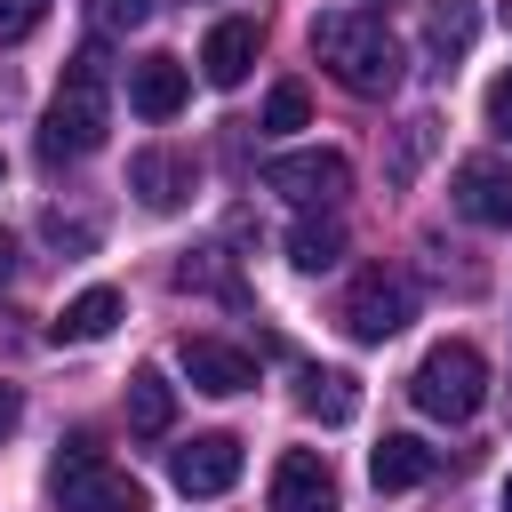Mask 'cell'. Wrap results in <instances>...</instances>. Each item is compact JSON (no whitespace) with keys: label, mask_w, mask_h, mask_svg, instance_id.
I'll list each match as a JSON object with an SVG mask.
<instances>
[{"label":"cell","mask_w":512,"mask_h":512,"mask_svg":"<svg viewBox=\"0 0 512 512\" xmlns=\"http://www.w3.org/2000/svg\"><path fill=\"white\" fill-rule=\"evenodd\" d=\"M312 56H320L352 96H392L400 72H408L392 24L368 16V8H328V16H312Z\"/></svg>","instance_id":"6da1fadb"},{"label":"cell","mask_w":512,"mask_h":512,"mask_svg":"<svg viewBox=\"0 0 512 512\" xmlns=\"http://www.w3.org/2000/svg\"><path fill=\"white\" fill-rule=\"evenodd\" d=\"M112 128V96H104V48H80L64 88L48 96V120H40V152L48 160H88Z\"/></svg>","instance_id":"7a4b0ae2"},{"label":"cell","mask_w":512,"mask_h":512,"mask_svg":"<svg viewBox=\"0 0 512 512\" xmlns=\"http://www.w3.org/2000/svg\"><path fill=\"white\" fill-rule=\"evenodd\" d=\"M408 400H416L424 416H440V424L480 416V400H488V360H480V344H464V336L432 344V352L416 360V376H408Z\"/></svg>","instance_id":"3957f363"},{"label":"cell","mask_w":512,"mask_h":512,"mask_svg":"<svg viewBox=\"0 0 512 512\" xmlns=\"http://www.w3.org/2000/svg\"><path fill=\"white\" fill-rule=\"evenodd\" d=\"M48 488H56V504L64 512H144L152 496H144V480H128L88 432L80 440H64V456H56V472H48Z\"/></svg>","instance_id":"277c9868"},{"label":"cell","mask_w":512,"mask_h":512,"mask_svg":"<svg viewBox=\"0 0 512 512\" xmlns=\"http://www.w3.org/2000/svg\"><path fill=\"white\" fill-rule=\"evenodd\" d=\"M408 320H416V288H408V272L368 264V272L344 288V328H352L360 344H384V336H400Z\"/></svg>","instance_id":"5b68a950"},{"label":"cell","mask_w":512,"mask_h":512,"mask_svg":"<svg viewBox=\"0 0 512 512\" xmlns=\"http://www.w3.org/2000/svg\"><path fill=\"white\" fill-rule=\"evenodd\" d=\"M264 184L272 192H288L296 208H336L344 192H352V160L344 152H280V160H264Z\"/></svg>","instance_id":"8992f818"},{"label":"cell","mask_w":512,"mask_h":512,"mask_svg":"<svg viewBox=\"0 0 512 512\" xmlns=\"http://www.w3.org/2000/svg\"><path fill=\"white\" fill-rule=\"evenodd\" d=\"M448 208H456L464 224L504 232V224H512V168H504V160H488V152L456 160V176H448Z\"/></svg>","instance_id":"52a82bcc"},{"label":"cell","mask_w":512,"mask_h":512,"mask_svg":"<svg viewBox=\"0 0 512 512\" xmlns=\"http://www.w3.org/2000/svg\"><path fill=\"white\" fill-rule=\"evenodd\" d=\"M168 480H176L184 496H224V488L240 480V440H232V432H200V440H184V448L168 456Z\"/></svg>","instance_id":"ba28073f"},{"label":"cell","mask_w":512,"mask_h":512,"mask_svg":"<svg viewBox=\"0 0 512 512\" xmlns=\"http://www.w3.org/2000/svg\"><path fill=\"white\" fill-rule=\"evenodd\" d=\"M272 512H336V472L312 448H288L272 464Z\"/></svg>","instance_id":"9c48e42d"},{"label":"cell","mask_w":512,"mask_h":512,"mask_svg":"<svg viewBox=\"0 0 512 512\" xmlns=\"http://www.w3.org/2000/svg\"><path fill=\"white\" fill-rule=\"evenodd\" d=\"M184 96H192V72H184L176 56H136V64H128V104H136L144 120H176Z\"/></svg>","instance_id":"30bf717a"},{"label":"cell","mask_w":512,"mask_h":512,"mask_svg":"<svg viewBox=\"0 0 512 512\" xmlns=\"http://www.w3.org/2000/svg\"><path fill=\"white\" fill-rule=\"evenodd\" d=\"M256 48H264V32H256L248 16H224V24L200 40V72H208V88H240L248 64H256Z\"/></svg>","instance_id":"8fae6325"},{"label":"cell","mask_w":512,"mask_h":512,"mask_svg":"<svg viewBox=\"0 0 512 512\" xmlns=\"http://www.w3.org/2000/svg\"><path fill=\"white\" fill-rule=\"evenodd\" d=\"M184 376L200 392H248L256 384V360L240 344H224V336H184Z\"/></svg>","instance_id":"7c38bea8"},{"label":"cell","mask_w":512,"mask_h":512,"mask_svg":"<svg viewBox=\"0 0 512 512\" xmlns=\"http://www.w3.org/2000/svg\"><path fill=\"white\" fill-rule=\"evenodd\" d=\"M432 472H440V456H432L416 432H384V440H376V456H368V480H376L384 496H400V488H424Z\"/></svg>","instance_id":"4fadbf2b"},{"label":"cell","mask_w":512,"mask_h":512,"mask_svg":"<svg viewBox=\"0 0 512 512\" xmlns=\"http://www.w3.org/2000/svg\"><path fill=\"white\" fill-rule=\"evenodd\" d=\"M128 184H136L144 208L168 216V208L192 200V160H176V152H136V160H128Z\"/></svg>","instance_id":"5bb4252c"},{"label":"cell","mask_w":512,"mask_h":512,"mask_svg":"<svg viewBox=\"0 0 512 512\" xmlns=\"http://www.w3.org/2000/svg\"><path fill=\"white\" fill-rule=\"evenodd\" d=\"M112 320H120V288H80L64 312H56V344H96V336H112Z\"/></svg>","instance_id":"9a60e30c"},{"label":"cell","mask_w":512,"mask_h":512,"mask_svg":"<svg viewBox=\"0 0 512 512\" xmlns=\"http://www.w3.org/2000/svg\"><path fill=\"white\" fill-rule=\"evenodd\" d=\"M168 424H176V384H168L160 368H136V376H128V432L160 440Z\"/></svg>","instance_id":"2e32d148"},{"label":"cell","mask_w":512,"mask_h":512,"mask_svg":"<svg viewBox=\"0 0 512 512\" xmlns=\"http://www.w3.org/2000/svg\"><path fill=\"white\" fill-rule=\"evenodd\" d=\"M472 32H480V8H472V0H448V8H432V24H424L432 72H456V56L472 48Z\"/></svg>","instance_id":"e0dca14e"},{"label":"cell","mask_w":512,"mask_h":512,"mask_svg":"<svg viewBox=\"0 0 512 512\" xmlns=\"http://www.w3.org/2000/svg\"><path fill=\"white\" fill-rule=\"evenodd\" d=\"M336 256H344V224H336V216L312 208V216L288 224V264H296V272H328Z\"/></svg>","instance_id":"ac0fdd59"},{"label":"cell","mask_w":512,"mask_h":512,"mask_svg":"<svg viewBox=\"0 0 512 512\" xmlns=\"http://www.w3.org/2000/svg\"><path fill=\"white\" fill-rule=\"evenodd\" d=\"M296 408H304V416H320V424H352V416H360V384H352V376H336V368H320V376H304Z\"/></svg>","instance_id":"d6986e66"},{"label":"cell","mask_w":512,"mask_h":512,"mask_svg":"<svg viewBox=\"0 0 512 512\" xmlns=\"http://www.w3.org/2000/svg\"><path fill=\"white\" fill-rule=\"evenodd\" d=\"M304 120H312V96H304L296 80H280V88L264 96V128H272V136H288V128H304Z\"/></svg>","instance_id":"ffe728a7"},{"label":"cell","mask_w":512,"mask_h":512,"mask_svg":"<svg viewBox=\"0 0 512 512\" xmlns=\"http://www.w3.org/2000/svg\"><path fill=\"white\" fill-rule=\"evenodd\" d=\"M88 16H96V32H128L152 16V0H88Z\"/></svg>","instance_id":"44dd1931"},{"label":"cell","mask_w":512,"mask_h":512,"mask_svg":"<svg viewBox=\"0 0 512 512\" xmlns=\"http://www.w3.org/2000/svg\"><path fill=\"white\" fill-rule=\"evenodd\" d=\"M40 16H48V0H0V48L24 40V32H40Z\"/></svg>","instance_id":"7402d4cb"},{"label":"cell","mask_w":512,"mask_h":512,"mask_svg":"<svg viewBox=\"0 0 512 512\" xmlns=\"http://www.w3.org/2000/svg\"><path fill=\"white\" fill-rule=\"evenodd\" d=\"M488 128L512 144V72H496V80H488Z\"/></svg>","instance_id":"603a6c76"},{"label":"cell","mask_w":512,"mask_h":512,"mask_svg":"<svg viewBox=\"0 0 512 512\" xmlns=\"http://www.w3.org/2000/svg\"><path fill=\"white\" fill-rule=\"evenodd\" d=\"M48 240H56V248H88V224H64V216H48Z\"/></svg>","instance_id":"cb8c5ba5"},{"label":"cell","mask_w":512,"mask_h":512,"mask_svg":"<svg viewBox=\"0 0 512 512\" xmlns=\"http://www.w3.org/2000/svg\"><path fill=\"white\" fill-rule=\"evenodd\" d=\"M24 424V400H16V384H0V440Z\"/></svg>","instance_id":"d4e9b609"},{"label":"cell","mask_w":512,"mask_h":512,"mask_svg":"<svg viewBox=\"0 0 512 512\" xmlns=\"http://www.w3.org/2000/svg\"><path fill=\"white\" fill-rule=\"evenodd\" d=\"M8 272H16V240L0 232V280H8Z\"/></svg>","instance_id":"484cf974"},{"label":"cell","mask_w":512,"mask_h":512,"mask_svg":"<svg viewBox=\"0 0 512 512\" xmlns=\"http://www.w3.org/2000/svg\"><path fill=\"white\" fill-rule=\"evenodd\" d=\"M504 512H512V480H504Z\"/></svg>","instance_id":"4316f807"},{"label":"cell","mask_w":512,"mask_h":512,"mask_svg":"<svg viewBox=\"0 0 512 512\" xmlns=\"http://www.w3.org/2000/svg\"><path fill=\"white\" fill-rule=\"evenodd\" d=\"M0 176H8V160H0Z\"/></svg>","instance_id":"83f0119b"}]
</instances>
